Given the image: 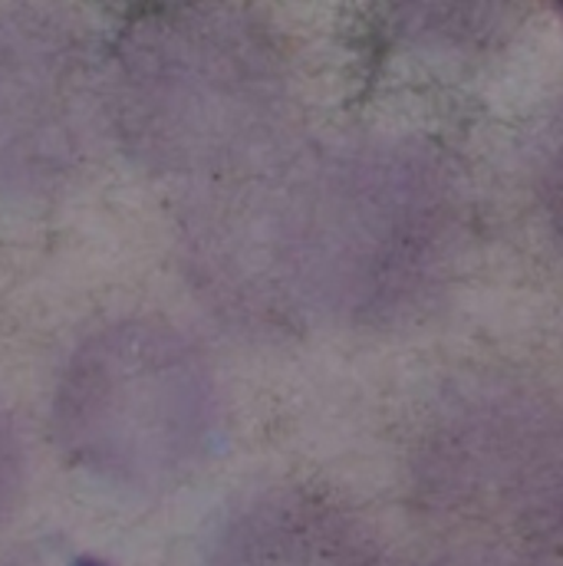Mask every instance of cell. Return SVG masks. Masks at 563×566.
<instances>
[{"instance_id":"obj_1","label":"cell","mask_w":563,"mask_h":566,"mask_svg":"<svg viewBox=\"0 0 563 566\" xmlns=\"http://www.w3.org/2000/svg\"><path fill=\"white\" fill-rule=\"evenodd\" d=\"M198 231L208 283L238 313L393 329L428 313L468 234L455 165L423 142H359L231 178Z\"/></svg>"},{"instance_id":"obj_2","label":"cell","mask_w":563,"mask_h":566,"mask_svg":"<svg viewBox=\"0 0 563 566\" xmlns=\"http://www.w3.org/2000/svg\"><path fill=\"white\" fill-rule=\"evenodd\" d=\"M103 116L158 175L241 178L271 161L286 123L281 50L248 7H142L103 56Z\"/></svg>"},{"instance_id":"obj_3","label":"cell","mask_w":563,"mask_h":566,"mask_svg":"<svg viewBox=\"0 0 563 566\" xmlns=\"http://www.w3.org/2000/svg\"><path fill=\"white\" fill-rule=\"evenodd\" d=\"M409 514L428 566H557L561 428L511 382L455 392L409 464Z\"/></svg>"},{"instance_id":"obj_4","label":"cell","mask_w":563,"mask_h":566,"mask_svg":"<svg viewBox=\"0 0 563 566\" xmlns=\"http://www.w3.org/2000/svg\"><path fill=\"white\" fill-rule=\"evenodd\" d=\"M56 441L90 478L161 494L198 474L221 438L218 382L205 356L158 319L110 323L70 356Z\"/></svg>"},{"instance_id":"obj_5","label":"cell","mask_w":563,"mask_h":566,"mask_svg":"<svg viewBox=\"0 0 563 566\" xmlns=\"http://www.w3.org/2000/svg\"><path fill=\"white\" fill-rule=\"evenodd\" d=\"M103 116V56L56 10L0 13V191L37 198L86 161Z\"/></svg>"},{"instance_id":"obj_6","label":"cell","mask_w":563,"mask_h":566,"mask_svg":"<svg viewBox=\"0 0 563 566\" xmlns=\"http://www.w3.org/2000/svg\"><path fill=\"white\" fill-rule=\"evenodd\" d=\"M208 566H389V560L376 534L340 501L306 488H274L225 521Z\"/></svg>"},{"instance_id":"obj_7","label":"cell","mask_w":563,"mask_h":566,"mask_svg":"<svg viewBox=\"0 0 563 566\" xmlns=\"http://www.w3.org/2000/svg\"><path fill=\"white\" fill-rule=\"evenodd\" d=\"M20 478H23L20 444H17V434H13V424L7 419V412L0 409V521L13 507V497L20 491Z\"/></svg>"}]
</instances>
